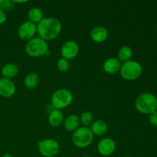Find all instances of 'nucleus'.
<instances>
[{"mask_svg": "<svg viewBox=\"0 0 157 157\" xmlns=\"http://www.w3.org/2000/svg\"><path fill=\"white\" fill-rule=\"evenodd\" d=\"M64 115L61 110L53 109L48 116V124L53 127H58L64 123Z\"/></svg>", "mask_w": 157, "mask_h": 157, "instance_id": "15", "label": "nucleus"}, {"mask_svg": "<svg viewBox=\"0 0 157 157\" xmlns=\"http://www.w3.org/2000/svg\"><path fill=\"white\" fill-rule=\"evenodd\" d=\"M16 92V86L12 80L5 78H0V96L9 98Z\"/></svg>", "mask_w": 157, "mask_h": 157, "instance_id": "11", "label": "nucleus"}, {"mask_svg": "<svg viewBox=\"0 0 157 157\" xmlns=\"http://www.w3.org/2000/svg\"><path fill=\"white\" fill-rule=\"evenodd\" d=\"M28 21L34 23L37 25L43 19V12L41 9L38 7H33L29 10L27 13Z\"/></svg>", "mask_w": 157, "mask_h": 157, "instance_id": "19", "label": "nucleus"}, {"mask_svg": "<svg viewBox=\"0 0 157 157\" xmlns=\"http://www.w3.org/2000/svg\"><path fill=\"white\" fill-rule=\"evenodd\" d=\"M57 68L61 72H67L70 68V63L68 60L63 58H59L57 61Z\"/></svg>", "mask_w": 157, "mask_h": 157, "instance_id": "23", "label": "nucleus"}, {"mask_svg": "<svg viewBox=\"0 0 157 157\" xmlns=\"http://www.w3.org/2000/svg\"><path fill=\"white\" fill-rule=\"evenodd\" d=\"M156 31H157V24H156Z\"/></svg>", "mask_w": 157, "mask_h": 157, "instance_id": "30", "label": "nucleus"}, {"mask_svg": "<svg viewBox=\"0 0 157 157\" xmlns=\"http://www.w3.org/2000/svg\"><path fill=\"white\" fill-rule=\"evenodd\" d=\"M62 30L61 22L56 18L47 17L37 25V34L44 41H52L58 38Z\"/></svg>", "mask_w": 157, "mask_h": 157, "instance_id": "1", "label": "nucleus"}, {"mask_svg": "<svg viewBox=\"0 0 157 157\" xmlns=\"http://www.w3.org/2000/svg\"><path fill=\"white\" fill-rule=\"evenodd\" d=\"M149 121L152 125L157 127V110L150 113L149 116Z\"/></svg>", "mask_w": 157, "mask_h": 157, "instance_id": "24", "label": "nucleus"}, {"mask_svg": "<svg viewBox=\"0 0 157 157\" xmlns=\"http://www.w3.org/2000/svg\"><path fill=\"white\" fill-rule=\"evenodd\" d=\"M116 150V143L110 137L101 139L98 144V151L101 156H109Z\"/></svg>", "mask_w": 157, "mask_h": 157, "instance_id": "10", "label": "nucleus"}, {"mask_svg": "<svg viewBox=\"0 0 157 157\" xmlns=\"http://www.w3.org/2000/svg\"><path fill=\"white\" fill-rule=\"evenodd\" d=\"M73 101L71 92L65 88H60L55 90L51 97V104L54 109L62 110L69 107Z\"/></svg>", "mask_w": 157, "mask_h": 157, "instance_id": "4", "label": "nucleus"}, {"mask_svg": "<svg viewBox=\"0 0 157 157\" xmlns=\"http://www.w3.org/2000/svg\"><path fill=\"white\" fill-rule=\"evenodd\" d=\"M6 18H7L6 13L4 11L2 10V9H0V25H3L6 22Z\"/></svg>", "mask_w": 157, "mask_h": 157, "instance_id": "25", "label": "nucleus"}, {"mask_svg": "<svg viewBox=\"0 0 157 157\" xmlns=\"http://www.w3.org/2000/svg\"><path fill=\"white\" fill-rule=\"evenodd\" d=\"M25 50L26 54L32 58L46 56L50 53L47 41L38 36H35L32 39L28 41L25 47Z\"/></svg>", "mask_w": 157, "mask_h": 157, "instance_id": "2", "label": "nucleus"}, {"mask_svg": "<svg viewBox=\"0 0 157 157\" xmlns=\"http://www.w3.org/2000/svg\"><path fill=\"white\" fill-rule=\"evenodd\" d=\"M37 34V25L29 21L21 23L18 29V36L22 41H29Z\"/></svg>", "mask_w": 157, "mask_h": 157, "instance_id": "8", "label": "nucleus"}, {"mask_svg": "<svg viewBox=\"0 0 157 157\" xmlns=\"http://www.w3.org/2000/svg\"><path fill=\"white\" fill-rule=\"evenodd\" d=\"M109 32L105 27L101 25L95 26L90 31V38L96 43H103L107 39Z\"/></svg>", "mask_w": 157, "mask_h": 157, "instance_id": "12", "label": "nucleus"}, {"mask_svg": "<svg viewBox=\"0 0 157 157\" xmlns=\"http://www.w3.org/2000/svg\"><path fill=\"white\" fill-rule=\"evenodd\" d=\"M2 157H13V156H12L11 154H9V153H6V154L2 155Z\"/></svg>", "mask_w": 157, "mask_h": 157, "instance_id": "27", "label": "nucleus"}, {"mask_svg": "<svg viewBox=\"0 0 157 157\" xmlns=\"http://www.w3.org/2000/svg\"><path fill=\"white\" fill-rule=\"evenodd\" d=\"M121 62L116 58H107L103 64V69L108 75H115L120 72Z\"/></svg>", "mask_w": 157, "mask_h": 157, "instance_id": "13", "label": "nucleus"}, {"mask_svg": "<svg viewBox=\"0 0 157 157\" xmlns=\"http://www.w3.org/2000/svg\"><path fill=\"white\" fill-rule=\"evenodd\" d=\"M71 139L72 143L75 147L80 149H84L92 144L94 135L90 127H81L73 132Z\"/></svg>", "mask_w": 157, "mask_h": 157, "instance_id": "5", "label": "nucleus"}, {"mask_svg": "<svg viewBox=\"0 0 157 157\" xmlns=\"http://www.w3.org/2000/svg\"><path fill=\"white\" fill-rule=\"evenodd\" d=\"M38 147L40 154L44 157H55L60 152V144L52 138L38 141Z\"/></svg>", "mask_w": 157, "mask_h": 157, "instance_id": "7", "label": "nucleus"}, {"mask_svg": "<svg viewBox=\"0 0 157 157\" xmlns=\"http://www.w3.org/2000/svg\"><path fill=\"white\" fill-rule=\"evenodd\" d=\"M124 157H132V156H124Z\"/></svg>", "mask_w": 157, "mask_h": 157, "instance_id": "29", "label": "nucleus"}, {"mask_svg": "<svg viewBox=\"0 0 157 157\" xmlns=\"http://www.w3.org/2000/svg\"><path fill=\"white\" fill-rule=\"evenodd\" d=\"M81 157H90V156H81Z\"/></svg>", "mask_w": 157, "mask_h": 157, "instance_id": "28", "label": "nucleus"}, {"mask_svg": "<svg viewBox=\"0 0 157 157\" xmlns=\"http://www.w3.org/2000/svg\"><path fill=\"white\" fill-rule=\"evenodd\" d=\"M64 127L66 130L68 132H75L78 130L81 125L79 117L77 114H70L64 119Z\"/></svg>", "mask_w": 157, "mask_h": 157, "instance_id": "14", "label": "nucleus"}, {"mask_svg": "<svg viewBox=\"0 0 157 157\" xmlns=\"http://www.w3.org/2000/svg\"><path fill=\"white\" fill-rule=\"evenodd\" d=\"M28 1H18V0H17V1H13V2L15 3V4H23V3H25V2H27Z\"/></svg>", "mask_w": 157, "mask_h": 157, "instance_id": "26", "label": "nucleus"}, {"mask_svg": "<svg viewBox=\"0 0 157 157\" xmlns=\"http://www.w3.org/2000/svg\"><path fill=\"white\" fill-rule=\"evenodd\" d=\"M15 4L12 0H0V9L5 12H10L15 9Z\"/></svg>", "mask_w": 157, "mask_h": 157, "instance_id": "22", "label": "nucleus"}, {"mask_svg": "<svg viewBox=\"0 0 157 157\" xmlns=\"http://www.w3.org/2000/svg\"><path fill=\"white\" fill-rule=\"evenodd\" d=\"M79 54V46L75 41H67L62 44L61 48V58L67 60H71L76 58Z\"/></svg>", "mask_w": 157, "mask_h": 157, "instance_id": "9", "label": "nucleus"}, {"mask_svg": "<svg viewBox=\"0 0 157 157\" xmlns=\"http://www.w3.org/2000/svg\"><path fill=\"white\" fill-rule=\"evenodd\" d=\"M143 73V67L138 61H130L122 63L120 74L122 78L127 81H134L139 78Z\"/></svg>", "mask_w": 157, "mask_h": 157, "instance_id": "6", "label": "nucleus"}, {"mask_svg": "<svg viewBox=\"0 0 157 157\" xmlns=\"http://www.w3.org/2000/svg\"><path fill=\"white\" fill-rule=\"evenodd\" d=\"M135 107L138 112L144 114H150L157 110V98L151 93H144L136 98Z\"/></svg>", "mask_w": 157, "mask_h": 157, "instance_id": "3", "label": "nucleus"}, {"mask_svg": "<svg viewBox=\"0 0 157 157\" xmlns=\"http://www.w3.org/2000/svg\"><path fill=\"white\" fill-rule=\"evenodd\" d=\"M1 73L2 78L12 80V78H15L18 75V67L16 64H13V63H9L3 66Z\"/></svg>", "mask_w": 157, "mask_h": 157, "instance_id": "17", "label": "nucleus"}, {"mask_svg": "<svg viewBox=\"0 0 157 157\" xmlns=\"http://www.w3.org/2000/svg\"><path fill=\"white\" fill-rule=\"evenodd\" d=\"M40 81V77L36 72H30L24 79V85L28 89H34L37 87Z\"/></svg>", "mask_w": 157, "mask_h": 157, "instance_id": "18", "label": "nucleus"}, {"mask_svg": "<svg viewBox=\"0 0 157 157\" xmlns=\"http://www.w3.org/2000/svg\"><path fill=\"white\" fill-rule=\"evenodd\" d=\"M90 129L94 136L95 135V136H101L107 133V130H108V126L105 121H102V120H97V121H94Z\"/></svg>", "mask_w": 157, "mask_h": 157, "instance_id": "16", "label": "nucleus"}, {"mask_svg": "<svg viewBox=\"0 0 157 157\" xmlns=\"http://www.w3.org/2000/svg\"><path fill=\"white\" fill-rule=\"evenodd\" d=\"M80 122L82 124L83 127H89L91 126L94 122L93 114L90 111H84L79 117Z\"/></svg>", "mask_w": 157, "mask_h": 157, "instance_id": "21", "label": "nucleus"}, {"mask_svg": "<svg viewBox=\"0 0 157 157\" xmlns=\"http://www.w3.org/2000/svg\"><path fill=\"white\" fill-rule=\"evenodd\" d=\"M117 56V59L121 63L127 62V61H130L131 59L132 56H133V50H132V48L130 46L124 45L119 49Z\"/></svg>", "mask_w": 157, "mask_h": 157, "instance_id": "20", "label": "nucleus"}]
</instances>
